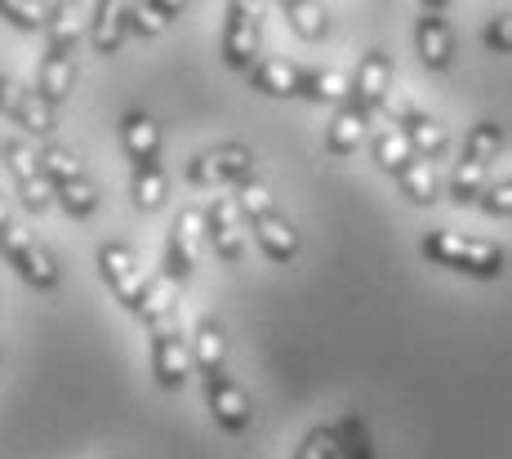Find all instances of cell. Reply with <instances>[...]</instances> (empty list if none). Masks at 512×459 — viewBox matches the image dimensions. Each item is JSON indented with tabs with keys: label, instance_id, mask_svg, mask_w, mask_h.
I'll return each instance as SVG.
<instances>
[{
	"label": "cell",
	"instance_id": "obj_1",
	"mask_svg": "<svg viewBox=\"0 0 512 459\" xmlns=\"http://www.w3.org/2000/svg\"><path fill=\"white\" fill-rule=\"evenodd\" d=\"M419 255L437 268L450 272H464V277L477 281H495L504 277V246L486 237H464V232H450V228H432L428 237L419 241Z\"/></svg>",
	"mask_w": 512,
	"mask_h": 459
},
{
	"label": "cell",
	"instance_id": "obj_2",
	"mask_svg": "<svg viewBox=\"0 0 512 459\" xmlns=\"http://www.w3.org/2000/svg\"><path fill=\"white\" fill-rule=\"evenodd\" d=\"M499 148H504V125L499 121H477L464 139V152H459V165L450 174L446 192L455 205H481V197L490 192V165L499 161Z\"/></svg>",
	"mask_w": 512,
	"mask_h": 459
},
{
	"label": "cell",
	"instance_id": "obj_3",
	"mask_svg": "<svg viewBox=\"0 0 512 459\" xmlns=\"http://www.w3.org/2000/svg\"><path fill=\"white\" fill-rule=\"evenodd\" d=\"M236 201H241V214H245V223H250L259 250L272 263H290L299 255V232H294V223L285 219V210L272 201V192L263 188L259 179L241 183V188H236Z\"/></svg>",
	"mask_w": 512,
	"mask_h": 459
},
{
	"label": "cell",
	"instance_id": "obj_4",
	"mask_svg": "<svg viewBox=\"0 0 512 459\" xmlns=\"http://www.w3.org/2000/svg\"><path fill=\"white\" fill-rule=\"evenodd\" d=\"M41 170H45L49 188H54V201L63 205L72 219H90V214L98 210L94 179L81 170V161H76L63 143H45V148H41Z\"/></svg>",
	"mask_w": 512,
	"mask_h": 459
},
{
	"label": "cell",
	"instance_id": "obj_5",
	"mask_svg": "<svg viewBox=\"0 0 512 459\" xmlns=\"http://www.w3.org/2000/svg\"><path fill=\"white\" fill-rule=\"evenodd\" d=\"M0 255L14 263V272L32 290H45V295H49V290H58V263H54V255L45 250V241L36 237V232L9 223V228L0 232Z\"/></svg>",
	"mask_w": 512,
	"mask_h": 459
},
{
	"label": "cell",
	"instance_id": "obj_6",
	"mask_svg": "<svg viewBox=\"0 0 512 459\" xmlns=\"http://www.w3.org/2000/svg\"><path fill=\"white\" fill-rule=\"evenodd\" d=\"M254 179V152L245 143H219L187 161V183L192 188H241Z\"/></svg>",
	"mask_w": 512,
	"mask_h": 459
},
{
	"label": "cell",
	"instance_id": "obj_7",
	"mask_svg": "<svg viewBox=\"0 0 512 459\" xmlns=\"http://www.w3.org/2000/svg\"><path fill=\"white\" fill-rule=\"evenodd\" d=\"M263 50V18H259V5H245V0H232L228 5V18H223V63L232 72L250 76L259 67V54Z\"/></svg>",
	"mask_w": 512,
	"mask_h": 459
},
{
	"label": "cell",
	"instance_id": "obj_8",
	"mask_svg": "<svg viewBox=\"0 0 512 459\" xmlns=\"http://www.w3.org/2000/svg\"><path fill=\"white\" fill-rule=\"evenodd\" d=\"M205 241H210V228H205V210H196V205L179 210V219H174V228H170V241H165L161 277H170L174 286H183V281L196 272V259H201Z\"/></svg>",
	"mask_w": 512,
	"mask_h": 459
},
{
	"label": "cell",
	"instance_id": "obj_9",
	"mask_svg": "<svg viewBox=\"0 0 512 459\" xmlns=\"http://www.w3.org/2000/svg\"><path fill=\"white\" fill-rule=\"evenodd\" d=\"M98 272H103L107 290L116 295V304L125 312H139L143 308V295H147V277L139 268V255H134L130 246H121V241H107V246H98Z\"/></svg>",
	"mask_w": 512,
	"mask_h": 459
},
{
	"label": "cell",
	"instance_id": "obj_10",
	"mask_svg": "<svg viewBox=\"0 0 512 459\" xmlns=\"http://www.w3.org/2000/svg\"><path fill=\"white\" fill-rule=\"evenodd\" d=\"M0 156H5L9 174H14L18 201L27 205V214H45L49 201H54V188H49V179L41 170V152L27 148V139H9L5 148H0Z\"/></svg>",
	"mask_w": 512,
	"mask_h": 459
},
{
	"label": "cell",
	"instance_id": "obj_11",
	"mask_svg": "<svg viewBox=\"0 0 512 459\" xmlns=\"http://www.w3.org/2000/svg\"><path fill=\"white\" fill-rule=\"evenodd\" d=\"M205 406H210L214 424L223 428L228 437H241L245 428L254 424V406H250V393H245L241 384L223 370V375L205 379Z\"/></svg>",
	"mask_w": 512,
	"mask_h": 459
},
{
	"label": "cell",
	"instance_id": "obj_12",
	"mask_svg": "<svg viewBox=\"0 0 512 459\" xmlns=\"http://www.w3.org/2000/svg\"><path fill=\"white\" fill-rule=\"evenodd\" d=\"M415 50L428 72H450V63H455V27L446 18V5H423V18L415 23Z\"/></svg>",
	"mask_w": 512,
	"mask_h": 459
},
{
	"label": "cell",
	"instance_id": "obj_13",
	"mask_svg": "<svg viewBox=\"0 0 512 459\" xmlns=\"http://www.w3.org/2000/svg\"><path fill=\"white\" fill-rule=\"evenodd\" d=\"M205 228H210V246L223 263H241L245 259V214H241V201L236 197H214V205L205 210Z\"/></svg>",
	"mask_w": 512,
	"mask_h": 459
},
{
	"label": "cell",
	"instance_id": "obj_14",
	"mask_svg": "<svg viewBox=\"0 0 512 459\" xmlns=\"http://www.w3.org/2000/svg\"><path fill=\"white\" fill-rule=\"evenodd\" d=\"M152 370H156V384L165 393H179L187 384V375L196 370L192 361V339L183 330H165V335H152Z\"/></svg>",
	"mask_w": 512,
	"mask_h": 459
},
{
	"label": "cell",
	"instance_id": "obj_15",
	"mask_svg": "<svg viewBox=\"0 0 512 459\" xmlns=\"http://www.w3.org/2000/svg\"><path fill=\"white\" fill-rule=\"evenodd\" d=\"M392 94V58L388 50H366V58L357 63V76H352V103L361 112H383Z\"/></svg>",
	"mask_w": 512,
	"mask_h": 459
},
{
	"label": "cell",
	"instance_id": "obj_16",
	"mask_svg": "<svg viewBox=\"0 0 512 459\" xmlns=\"http://www.w3.org/2000/svg\"><path fill=\"white\" fill-rule=\"evenodd\" d=\"M308 81L312 72L290 58H259V67L250 72V85L268 99H308Z\"/></svg>",
	"mask_w": 512,
	"mask_h": 459
},
{
	"label": "cell",
	"instance_id": "obj_17",
	"mask_svg": "<svg viewBox=\"0 0 512 459\" xmlns=\"http://www.w3.org/2000/svg\"><path fill=\"white\" fill-rule=\"evenodd\" d=\"M139 321L147 326V335H165V330H179V286H174L170 277H152V281H147Z\"/></svg>",
	"mask_w": 512,
	"mask_h": 459
},
{
	"label": "cell",
	"instance_id": "obj_18",
	"mask_svg": "<svg viewBox=\"0 0 512 459\" xmlns=\"http://www.w3.org/2000/svg\"><path fill=\"white\" fill-rule=\"evenodd\" d=\"M397 125H401V130H406L410 148H415V152L423 156V161H432V165H437L441 156L450 152V134H446V125H441L437 116L419 112V107H406Z\"/></svg>",
	"mask_w": 512,
	"mask_h": 459
},
{
	"label": "cell",
	"instance_id": "obj_19",
	"mask_svg": "<svg viewBox=\"0 0 512 459\" xmlns=\"http://www.w3.org/2000/svg\"><path fill=\"white\" fill-rule=\"evenodd\" d=\"M125 36H130V5H121V0H98L90 9V45L98 54H116Z\"/></svg>",
	"mask_w": 512,
	"mask_h": 459
},
{
	"label": "cell",
	"instance_id": "obj_20",
	"mask_svg": "<svg viewBox=\"0 0 512 459\" xmlns=\"http://www.w3.org/2000/svg\"><path fill=\"white\" fill-rule=\"evenodd\" d=\"M192 361H196V375H201V384L228 370V339H223V326L214 317L196 321V330H192Z\"/></svg>",
	"mask_w": 512,
	"mask_h": 459
},
{
	"label": "cell",
	"instance_id": "obj_21",
	"mask_svg": "<svg viewBox=\"0 0 512 459\" xmlns=\"http://www.w3.org/2000/svg\"><path fill=\"white\" fill-rule=\"evenodd\" d=\"M370 121H374V116H370V112H361L357 103H343L339 112H334L330 130H326V152H330V156H348V152H357L366 139H374V134H370Z\"/></svg>",
	"mask_w": 512,
	"mask_h": 459
},
{
	"label": "cell",
	"instance_id": "obj_22",
	"mask_svg": "<svg viewBox=\"0 0 512 459\" xmlns=\"http://www.w3.org/2000/svg\"><path fill=\"white\" fill-rule=\"evenodd\" d=\"M121 143L134 165H161V130L147 112H125L121 116Z\"/></svg>",
	"mask_w": 512,
	"mask_h": 459
},
{
	"label": "cell",
	"instance_id": "obj_23",
	"mask_svg": "<svg viewBox=\"0 0 512 459\" xmlns=\"http://www.w3.org/2000/svg\"><path fill=\"white\" fill-rule=\"evenodd\" d=\"M72 81H76V58H72V50H45L41 72H36V94H41L49 107H58V103L67 99V90H72Z\"/></svg>",
	"mask_w": 512,
	"mask_h": 459
},
{
	"label": "cell",
	"instance_id": "obj_24",
	"mask_svg": "<svg viewBox=\"0 0 512 459\" xmlns=\"http://www.w3.org/2000/svg\"><path fill=\"white\" fill-rule=\"evenodd\" d=\"M370 152H374V165H379L383 174H392V179H397V174L419 156L415 148H410V139H406V130H401V125H383V130H374Z\"/></svg>",
	"mask_w": 512,
	"mask_h": 459
},
{
	"label": "cell",
	"instance_id": "obj_25",
	"mask_svg": "<svg viewBox=\"0 0 512 459\" xmlns=\"http://www.w3.org/2000/svg\"><path fill=\"white\" fill-rule=\"evenodd\" d=\"M165 192H170V179H165V165H134L130 174V205L143 214L161 210Z\"/></svg>",
	"mask_w": 512,
	"mask_h": 459
},
{
	"label": "cell",
	"instance_id": "obj_26",
	"mask_svg": "<svg viewBox=\"0 0 512 459\" xmlns=\"http://www.w3.org/2000/svg\"><path fill=\"white\" fill-rule=\"evenodd\" d=\"M9 121H18L27 134H36V139L54 143V107L36 90H18V103H14V112H9Z\"/></svg>",
	"mask_w": 512,
	"mask_h": 459
},
{
	"label": "cell",
	"instance_id": "obj_27",
	"mask_svg": "<svg viewBox=\"0 0 512 459\" xmlns=\"http://www.w3.org/2000/svg\"><path fill=\"white\" fill-rule=\"evenodd\" d=\"M90 32V9L81 5H54L49 18V50H76V41Z\"/></svg>",
	"mask_w": 512,
	"mask_h": 459
},
{
	"label": "cell",
	"instance_id": "obj_28",
	"mask_svg": "<svg viewBox=\"0 0 512 459\" xmlns=\"http://www.w3.org/2000/svg\"><path fill=\"white\" fill-rule=\"evenodd\" d=\"M179 14H183V5H174V0H134L130 5V32L134 36H161L165 27H174Z\"/></svg>",
	"mask_w": 512,
	"mask_h": 459
},
{
	"label": "cell",
	"instance_id": "obj_29",
	"mask_svg": "<svg viewBox=\"0 0 512 459\" xmlns=\"http://www.w3.org/2000/svg\"><path fill=\"white\" fill-rule=\"evenodd\" d=\"M397 188L406 192V201L415 205H432L441 197V179H437V165L423 161V156H415V161L406 165V170L397 174Z\"/></svg>",
	"mask_w": 512,
	"mask_h": 459
},
{
	"label": "cell",
	"instance_id": "obj_30",
	"mask_svg": "<svg viewBox=\"0 0 512 459\" xmlns=\"http://www.w3.org/2000/svg\"><path fill=\"white\" fill-rule=\"evenodd\" d=\"M281 14H285V23H290V32L299 36V41H321L326 27H330L326 5H312V0H285Z\"/></svg>",
	"mask_w": 512,
	"mask_h": 459
},
{
	"label": "cell",
	"instance_id": "obj_31",
	"mask_svg": "<svg viewBox=\"0 0 512 459\" xmlns=\"http://www.w3.org/2000/svg\"><path fill=\"white\" fill-rule=\"evenodd\" d=\"M0 18L14 23L18 32H41L54 18V5H45V0H0Z\"/></svg>",
	"mask_w": 512,
	"mask_h": 459
},
{
	"label": "cell",
	"instance_id": "obj_32",
	"mask_svg": "<svg viewBox=\"0 0 512 459\" xmlns=\"http://www.w3.org/2000/svg\"><path fill=\"white\" fill-rule=\"evenodd\" d=\"M339 433V459H374V446H370V428L361 415H343L334 424Z\"/></svg>",
	"mask_w": 512,
	"mask_h": 459
},
{
	"label": "cell",
	"instance_id": "obj_33",
	"mask_svg": "<svg viewBox=\"0 0 512 459\" xmlns=\"http://www.w3.org/2000/svg\"><path fill=\"white\" fill-rule=\"evenodd\" d=\"M308 99L312 103H352V81L343 72H334V67H317L308 81Z\"/></svg>",
	"mask_w": 512,
	"mask_h": 459
},
{
	"label": "cell",
	"instance_id": "obj_34",
	"mask_svg": "<svg viewBox=\"0 0 512 459\" xmlns=\"http://www.w3.org/2000/svg\"><path fill=\"white\" fill-rule=\"evenodd\" d=\"M294 459H339V433H334V428H312L299 442Z\"/></svg>",
	"mask_w": 512,
	"mask_h": 459
},
{
	"label": "cell",
	"instance_id": "obj_35",
	"mask_svg": "<svg viewBox=\"0 0 512 459\" xmlns=\"http://www.w3.org/2000/svg\"><path fill=\"white\" fill-rule=\"evenodd\" d=\"M481 210L495 214V219H512V179L490 183V192L481 197Z\"/></svg>",
	"mask_w": 512,
	"mask_h": 459
},
{
	"label": "cell",
	"instance_id": "obj_36",
	"mask_svg": "<svg viewBox=\"0 0 512 459\" xmlns=\"http://www.w3.org/2000/svg\"><path fill=\"white\" fill-rule=\"evenodd\" d=\"M481 36H486V45L495 54H512V14H499L495 23H486V32Z\"/></svg>",
	"mask_w": 512,
	"mask_h": 459
},
{
	"label": "cell",
	"instance_id": "obj_37",
	"mask_svg": "<svg viewBox=\"0 0 512 459\" xmlns=\"http://www.w3.org/2000/svg\"><path fill=\"white\" fill-rule=\"evenodd\" d=\"M18 90H23V85H14V81H9V76L5 72H0V112H14V103H18Z\"/></svg>",
	"mask_w": 512,
	"mask_h": 459
},
{
	"label": "cell",
	"instance_id": "obj_38",
	"mask_svg": "<svg viewBox=\"0 0 512 459\" xmlns=\"http://www.w3.org/2000/svg\"><path fill=\"white\" fill-rule=\"evenodd\" d=\"M9 223H14V219H9V205H5V201H0V232H5V228H9Z\"/></svg>",
	"mask_w": 512,
	"mask_h": 459
}]
</instances>
